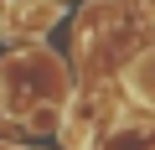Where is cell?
I'll return each instance as SVG.
<instances>
[{
  "label": "cell",
  "mask_w": 155,
  "mask_h": 150,
  "mask_svg": "<svg viewBox=\"0 0 155 150\" xmlns=\"http://www.w3.org/2000/svg\"><path fill=\"white\" fill-rule=\"evenodd\" d=\"M57 16H62V5H52V0H11L0 11V26L16 36H47V26H57Z\"/></svg>",
  "instance_id": "cell-1"
},
{
  "label": "cell",
  "mask_w": 155,
  "mask_h": 150,
  "mask_svg": "<svg viewBox=\"0 0 155 150\" xmlns=\"http://www.w3.org/2000/svg\"><path fill=\"white\" fill-rule=\"evenodd\" d=\"M124 83H129V93L155 114V47L150 52H140L134 62H129V72H124Z\"/></svg>",
  "instance_id": "cell-2"
},
{
  "label": "cell",
  "mask_w": 155,
  "mask_h": 150,
  "mask_svg": "<svg viewBox=\"0 0 155 150\" xmlns=\"http://www.w3.org/2000/svg\"><path fill=\"white\" fill-rule=\"evenodd\" d=\"M145 31H150V42H155V11H145Z\"/></svg>",
  "instance_id": "cell-3"
},
{
  "label": "cell",
  "mask_w": 155,
  "mask_h": 150,
  "mask_svg": "<svg viewBox=\"0 0 155 150\" xmlns=\"http://www.w3.org/2000/svg\"><path fill=\"white\" fill-rule=\"evenodd\" d=\"M0 114H5V83H0Z\"/></svg>",
  "instance_id": "cell-4"
}]
</instances>
